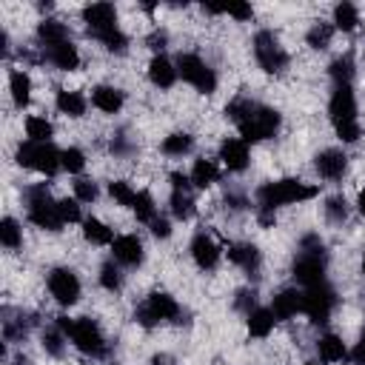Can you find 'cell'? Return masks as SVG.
Segmentation results:
<instances>
[{"instance_id": "6da1fadb", "label": "cell", "mask_w": 365, "mask_h": 365, "mask_svg": "<svg viewBox=\"0 0 365 365\" xmlns=\"http://www.w3.org/2000/svg\"><path fill=\"white\" fill-rule=\"evenodd\" d=\"M225 114L240 125V134H242L245 143L268 140V137H274L277 128H279V111H277V108L251 103V100H245V97L228 103Z\"/></svg>"}, {"instance_id": "7a4b0ae2", "label": "cell", "mask_w": 365, "mask_h": 365, "mask_svg": "<svg viewBox=\"0 0 365 365\" xmlns=\"http://www.w3.org/2000/svg\"><path fill=\"white\" fill-rule=\"evenodd\" d=\"M317 197V188L302 182V180H274V182H265L259 191H257V200H259V208H277V205H288V202H302V200H311Z\"/></svg>"}, {"instance_id": "3957f363", "label": "cell", "mask_w": 365, "mask_h": 365, "mask_svg": "<svg viewBox=\"0 0 365 365\" xmlns=\"http://www.w3.org/2000/svg\"><path fill=\"white\" fill-rule=\"evenodd\" d=\"M26 200H29V220L46 231H60L66 222L60 217V208L57 202L48 197V188L46 185H34L26 191Z\"/></svg>"}, {"instance_id": "277c9868", "label": "cell", "mask_w": 365, "mask_h": 365, "mask_svg": "<svg viewBox=\"0 0 365 365\" xmlns=\"http://www.w3.org/2000/svg\"><path fill=\"white\" fill-rule=\"evenodd\" d=\"M60 157H63V151H57L51 143L26 140L17 148V163L26 165V168H34L40 174H54L57 168H63V160Z\"/></svg>"}, {"instance_id": "5b68a950", "label": "cell", "mask_w": 365, "mask_h": 365, "mask_svg": "<svg viewBox=\"0 0 365 365\" xmlns=\"http://www.w3.org/2000/svg\"><path fill=\"white\" fill-rule=\"evenodd\" d=\"M254 57L262 66V71H268V74H279L288 68V54L279 46L277 34H271V31H259L254 37Z\"/></svg>"}, {"instance_id": "8992f818", "label": "cell", "mask_w": 365, "mask_h": 365, "mask_svg": "<svg viewBox=\"0 0 365 365\" xmlns=\"http://www.w3.org/2000/svg\"><path fill=\"white\" fill-rule=\"evenodd\" d=\"M177 317H180V305L174 302V297H168V294H163V291L151 294L148 302L134 311V319H137L140 325H145V328L157 325L160 319H174V322H180Z\"/></svg>"}, {"instance_id": "52a82bcc", "label": "cell", "mask_w": 365, "mask_h": 365, "mask_svg": "<svg viewBox=\"0 0 365 365\" xmlns=\"http://www.w3.org/2000/svg\"><path fill=\"white\" fill-rule=\"evenodd\" d=\"M177 74H182V80L191 83L202 94H211L217 88V74L197 54H180L177 57Z\"/></svg>"}, {"instance_id": "ba28073f", "label": "cell", "mask_w": 365, "mask_h": 365, "mask_svg": "<svg viewBox=\"0 0 365 365\" xmlns=\"http://www.w3.org/2000/svg\"><path fill=\"white\" fill-rule=\"evenodd\" d=\"M68 339H71L83 354H91V356H103V354H106V339H103V334H100L97 322H94V319H88V317L74 319Z\"/></svg>"}, {"instance_id": "9c48e42d", "label": "cell", "mask_w": 365, "mask_h": 365, "mask_svg": "<svg viewBox=\"0 0 365 365\" xmlns=\"http://www.w3.org/2000/svg\"><path fill=\"white\" fill-rule=\"evenodd\" d=\"M336 305V294L322 282V285H314V288H305V302H302V311L311 317L314 325H322L328 322L331 311Z\"/></svg>"}, {"instance_id": "30bf717a", "label": "cell", "mask_w": 365, "mask_h": 365, "mask_svg": "<svg viewBox=\"0 0 365 365\" xmlns=\"http://www.w3.org/2000/svg\"><path fill=\"white\" fill-rule=\"evenodd\" d=\"M294 279L305 288H314V285H322L325 282V254H299L294 259Z\"/></svg>"}, {"instance_id": "8fae6325", "label": "cell", "mask_w": 365, "mask_h": 365, "mask_svg": "<svg viewBox=\"0 0 365 365\" xmlns=\"http://www.w3.org/2000/svg\"><path fill=\"white\" fill-rule=\"evenodd\" d=\"M48 291L60 305H74L80 299V279L71 268H54L48 274Z\"/></svg>"}, {"instance_id": "7c38bea8", "label": "cell", "mask_w": 365, "mask_h": 365, "mask_svg": "<svg viewBox=\"0 0 365 365\" xmlns=\"http://www.w3.org/2000/svg\"><path fill=\"white\" fill-rule=\"evenodd\" d=\"M83 20L88 26V34L97 37V40L117 29V11H114L111 3H91V6H86L83 9Z\"/></svg>"}, {"instance_id": "4fadbf2b", "label": "cell", "mask_w": 365, "mask_h": 365, "mask_svg": "<svg viewBox=\"0 0 365 365\" xmlns=\"http://www.w3.org/2000/svg\"><path fill=\"white\" fill-rule=\"evenodd\" d=\"M328 114L334 120V125H345V123H356V100H354V88L351 86H336L328 103Z\"/></svg>"}, {"instance_id": "5bb4252c", "label": "cell", "mask_w": 365, "mask_h": 365, "mask_svg": "<svg viewBox=\"0 0 365 365\" xmlns=\"http://www.w3.org/2000/svg\"><path fill=\"white\" fill-rule=\"evenodd\" d=\"M220 160L225 163L228 171H242L248 165V143L237 137H225L220 145Z\"/></svg>"}, {"instance_id": "9a60e30c", "label": "cell", "mask_w": 365, "mask_h": 365, "mask_svg": "<svg viewBox=\"0 0 365 365\" xmlns=\"http://www.w3.org/2000/svg\"><path fill=\"white\" fill-rule=\"evenodd\" d=\"M314 163H317V171H319L322 177H328V180H339V177L345 174V168H348V157H345L342 151H336V148L319 151V154L314 157Z\"/></svg>"}, {"instance_id": "2e32d148", "label": "cell", "mask_w": 365, "mask_h": 365, "mask_svg": "<svg viewBox=\"0 0 365 365\" xmlns=\"http://www.w3.org/2000/svg\"><path fill=\"white\" fill-rule=\"evenodd\" d=\"M111 251H114V259L123 262V265H140L143 262V242L134 237V234H123L111 242Z\"/></svg>"}, {"instance_id": "e0dca14e", "label": "cell", "mask_w": 365, "mask_h": 365, "mask_svg": "<svg viewBox=\"0 0 365 365\" xmlns=\"http://www.w3.org/2000/svg\"><path fill=\"white\" fill-rule=\"evenodd\" d=\"M191 257H194V262H197L200 268L211 271V268L220 262V248H217V242H214L208 234H197V237L191 240Z\"/></svg>"}, {"instance_id": "ac0fdd59", "label": "cell", "mask_w": 365, "mask_h": 365, "mask_svg": "<svg viewBox=\"0 0 365 365\" xmlns=\"http://www.w3.org/2000/svg\"><path fill=\"white\" fill-rule=\"evenodd\" d=\"M302 302H305V294L302 291H294V288H285L274 297L271 302V311L277 319H291L297 311H302Z\"/></svg>"}, {"instance_id": "d6986e66", "label": "cell", "mask_w": 365, "mask_h": 365, "mask_svg": "<svg viewBox=\"0 0 365 365\" xmlns=\"http://www.w3.org/2000/svg\"><path fill=\"white\" fill-rule=\"evenodd\" d=\"M46 57H48L60 71H71V68H77V66H80V54H77V46H74L71 40H66V43H60V46H51V48H46Z\"/></svg>"}, {"instance_id": "ffe728a7", "label": "cell", "mask_w": 365, "mask_h": 365, "mask_svg": "<svg viewBox=\"0 0 365 365\" xmlns=\"http://www.w3.org/2000/svg\"><path fill=\"white\" fill-rule=\"evenodd\" d=\"M228 259L234 265H240L242 271H248V274H257L259 271V251H257V245H248V242L231 245L228 248Z\"/></svg>"}, {"instance_id": "44dd1931", "label": "cell", "mask_w": 365, "mask_h": 365, "mask_svg": "<svg viewBox=\"0 0 365 365\" xmlns=\"http://www.w3.org/2000/svg\"><path fill=\"white\" fill-rule=\"evenodd\" d=\"M148 77H151L154 86H160V88H171L174 80H177V68L171 66V60H165V57L160 54V57H154V60L148 63Z\"/></svg>"}, {"instance_id": "7402d4cb", "label": "cell", "mask_w": 365, "mask_h": 365, "mask_svg": "<svg viewBox=\"0 0 365 365\" xmlns=\"http://www.w3.org/2000/svg\"><path fill=\"white\" fill-rule=\"evenodd\" d=\"M91 103L106 111V114H114L123 108V91L120 88H111V86H97L94 94H91Z\"/></svg>"}, {"instance_id": "603a6c76", "label": "cell", "mask_w": 365, "mask_h": 365, "mask_svg": "<svg viewBox=\"0 0 365 365\" xmlns=\"http://www.w3.org/2000/svg\"><path fill=\"white\" fill-rule=\"evenodd\" d=\"M37 37H40L43 48H51V46L66 43V40H68V31H66V26L57 23V20H43V23L37 26Z\"/></svg>"}, {"instance_id": "cb8c5ba5", "label": "cell", "mask_w": 365, "mask_h": 365, "mask_svg": "<svg viewBox=\"0 0 365 365\" xmlns=\"http://www.w3.org/2000/svg\"><path fill=\"white\" fill-rule=\"evenodd\" d=\"M9 88H11V100L17 108H26L29 100H31V80L26 71H11L9 77Z\"/></svg>"}, {"instance_id": "d4e9b609", "label": "cell", "mask_w": 365, "mask_h": 365, "mask_svg": "<svg viewBox=\"0 0 365 365\" xmlns=\"http://www.w3.org/2000/svg\"><path fill=\"white\" fill-rule=\"evenodd\" d=\"M274 322H277V317H274L271 308H254L248 314V334L251 336H268Z\"/></svg>"}, {"instance_id": "484cf974", "label": "cell", "mask_w": 365, "mask_h": 365, "mask_svg": "<svg viewBox=\"0 0 365 365\" xmlns=\"http://www.w3.org/2000/svg\"><path fill=\"white\" fill-rule=\"evenodd\" d=\"M220 171H217V163L214 160H197L194 168H191V182L197 188H208L211 182H217Z\"/></svg>"}, {"instance_id": "4316f807", "label": "cell", "mask_w": 365, "mask_h": 365, "mask_svg": "<svg viewBox=\"0 0 365 365\" xmlns=\"http://www.w3.org/2000/svg\"><path fill=\"white\" fill-rule=\"evenodd\" d=\"M317 348H319V356H322L325 362H342V359L348 356V351H345V342H342L339 336H334V334L322 336V339L317 342Z\"/></svg>"}, {"instance_id": "83f0119b", "label": "cell", "mask_w": 365, "mask_h": 365, "mask_svg": "<svg viewBox=\"0 0 365 365\" xmlns=\"http://www.w3.org/2000/svg\"><path fill=\"white\" fill-rule=\"evenodd\" d=\"M57 108H60L63 114H68V117H83V114H86V100H83L77 91L60 88V91H57Z\"/></svg>"}, {"instance_id": "f1b7e54d", "label": "cell", "mask_w": 365, "mask_h": 365, "mask_svg": "<svg viewBox=\"0 0 365 365\" xmlns=\"http://www.w3.org/2000/svg\"><path fill=\"white\" fill-rule=\"evenodd\" d=\"M328 74L334 77L336 86H351V80H354V57H351V54L336 57V60L328 66Z\"/></svg>"}, {"instance_id": "f546056e", "label": "cell", "mask_w": 365, "mask_h": 365, "mask_svg": "<svg viewBox=\"0 0 365 365\" xmlns=\"http://www.w3.org/2000/svg\"><path fill=\"white\" fill-rule=\"evenodd\" d=\"M83 237H86L88 242H97V245H106V242H114V240H111V228H108L106 222H100V220H94V217H88V220L83 222Z\"/></svg>"}, {"instance_id": "4dcf8cb0", "label": "cell", "mask_w": 365, "mask_h": 365, "mask_svg": "<svg viewBox=\"0 0 365 365\" xmlns=\"http://www.w3.org/2000/svg\"><path fill=\"white\" fill-rule=\"evenodd\" d=\"M334 23H336V29H342V31H354L356 23H359L356 6H354V3H339V6L334 9Z\"/></svg>"}, {"instance_id": "1f68e13d", "label": "cell", "mask_w": 365, "mask_h": 365, "mask_svg": "<svg viewBox=\"0 0 365 365\" xmlns=\"http://www.w3.org/2000/svg\"><path fill=\"white\" fill-rule=\"evenodd\" d=\"M51 123L46 120V117H29L26 120V134H29V140H34V143H48L51 140Z\"/></svg>"}, {"instance_id": "d6a6232c", "label": "cell", "mask_w": 365, "mask_h": 365, "mask_svg": "<svg viewBox=\"0 0 365 365\" xmlns=\"http://www.w3.org/2000/svg\"><path fill=\"white\" fill-rule=\"evenodd\" d=\"M134 214H137V220H143V222H154L157 220V208H154V200H151V194L148 191H140L137 197H134Z\"/></svg>"}, {"instance_id": "836d02e7", "label": "cell", "mask_w": 365, "mask_h": 365, "mask_svg": "<svg viewBox=\"0 0 365 365\" xmlns=\"http://www.w3.org/2000/svg\"><path fill=\"white\" fill-rule=\"evenodd\" d=\"M331 37H334V29H331L328 23H317V26H311V31H308V46L317 48V51H322V48L331 46Z\"/></svg>"}, {"instance_id": "e575fe53", "label": "cell", "mask_w": 365, "mask_h": 365, "mask_svg": "<svg viewBox=\"0 0 365 365\" xmlns=\"http://www.w3.org/2000/svg\"><path fill=\"white\" fill-rule=\"evenodd\" d=\"M0 242L6 248H20V242H23V231H20V225L11 217H6L0 222Z\"/></svg>"}, {"instance_id": "d590c367", "label": "cell", "mask_w": 365, "mask_h": 365, "mask_svg": "<svg viewBox=\"0 0 365 365\" xmlns=\"http://www.w3.org/2000/svg\"><path fill=\"white\" fill-rule=\"evenodd\" d=\"M163 151H165V154H171V157H182V154H188V151H191V137H188V134H182V131H177V134L165 137Z\"/></svg>"}, {"instance_id": "8d00e7d4", "label": "cell", "mask_w": 365, "mask_h": 365, "mask_svg": "<svg viewBox=\"0 0 365 365\" xmlns=\"http://www.w3.org/2000/svg\"><path fill=\"white\" fill-rule=\"evenodd\" d=\"M171 211H174L177 220H188V217L194 214V200H191V194H188V191H174V194H171Z\"/></svg>"}, {"instance_id": "74e56055", "label": "cell", "mask_w": 365, "mask_h": 365, "mask_svg": "<svg viewBox=\"0 0 365 365\" xmlns=\"http://www.w3.org/2000/svg\"><path fill=\"white\" fill-rule=\"evenodd\" d=\"M108 194H111L120 205H134V197H137V194L131 191V185H128V182H123V180H114V182L108 185Z\"/></svg>"}, {"instance_id": "f35d334b", "label": "cell", "mask_w": 365, "mask_h": 365, "mask_svg": "<svg viewBox=\"0 0 365 365\" xmlns=\"http://www.w3.org/2000/svg\"><path fill=\"white\" fill-rule=\"evenodd\" d=\"M63 331L60 328H48L46 334H43V348H46V354H51V356H60L63 354Z\"/></svg>"}, {"instance_id": "ab89813d", "label": "cell", "mask_w": 365, "mask_h": 365, "mask_svg": "<svg viewBox=\"0 0 365 365\" xmlns=\"http://www.w3.org/2000/svg\"><path fill=\"white\" fill-rule=\"evenodd\" d=\"M60 160H63V168H66V171H71V174L83 171V165H86V154H83L80 148H66Z\"/></svg>"}, {"instance_id": "60d3db41", "label": "cell", "mask_w": 365, "mask_h": 365, "mask_svg": "<svg viewBox=\"0 0 365 365\" xmlns=\"http://www.w3.org/2000/svg\"><path fill=\"white\" fill-rule=\"evenodd\" d=\"M100 285H103V288H108V291H117V288L123 285L120 271H117V265H114V262H106V265L100 268Z\"/></svg>"}, {"instance_id": "b9f144b4", "label": "cell", "mask_w": 365, "mask_h": 365, "mask_svg": "<svg viewBox=\"0 0 365 365\" xmlns=\"http://www.w3.org/2000/svg\"><path fill=\"white\" fill-rule=\"evenodd\" d=\"M100 43H103L108 51H117V54H123V51H125V46H128V40H125V34H123L120 29H114V31L103 34V37H100Z\"/></svg>"}, {"instance_id": "7bdbcfd3", "label": "cell", "mask_w": 365, "mask_h": 365, "mask_svg": "<svg viewBox=\"0 0 365 365\" xmlns=\"http://www.w3.org/2000/svg\"><path fill=\"white\" fill-rule=\"evenodd\" d=\"M325 214H328L331 222H342V220L348 217V205H345V200H342V197H331V200L325 202Z\"/></svg>"}, {"instance_id": "ee69618b", "label": "cell", "mask_w": 365, "mask_h": 365, "mask_svg": "<svg viewBox=\"0 0 365 365\" xmlns=\"http://www.w3.org/2000/svg\"><path fill=\"white\" fill-rule=\"evenodd\" d=\"M74 194H77L80 202H91V200H97V185L91 180H77L74 182Z\"/></svg>"}, {"instance_id": "f6af8a7d", "label": "cell", "mask_w": 365, "mask_h": 365, "mask_svg": "<svg viewBox=\"0 0 365 365\" xmlns=\"http://www.w3.org/2000/svg\"><path fill=\"white\" fill-rule=\"evenodd\" d=\"M111 151H114L117 157H128V154L134 151V140H131V137H125V134L120 131L117 137H111Z\"/></svg>"}, {"instance_id": "bcb514c9", "label": "cell", "mask_w": 365, "mask_h": 365, "mask_svg": "<svg viewBox=\"0 0 365 365\" xmlns=\"http://www.w3.org/2000/svg\"><path fill=\"white\" fill-rule=\"evenodd\" d=\"M57 208H60L63 222H77V220H80V205H77V200H60Z\"/></svg>"}, {"instance_id": "7dc6e473", "label": "cell", "mask_w": 365, "mask_h": 365, "mask_svg": "<svg viewBox=\"0 0 365 365\" xmlns=\"http://www.w3.org/2000/svg\"><path fill=\"white\" fill-rule=\"evenodd\" d=\"M336 134L342 143H356L359 140V123H345V125H336Z\"/></svg>"}, {"instance_id": "c3c4849f", "label": "cell", "mask_w": 365, "mask_h": 365, "mask_svg": "<svg viewBox=\"0 0 365 365\" xmlns=\"http://www.w3.org/2000/svg\"><path fill=\"white\" fill-rule=\"evenodd\" d=\"M225 14H231V17H237V20H248L254 11H251L248 3H231V6H225Z\"/></svg>"}, {"instance_id": "681fc988", "label": "cell", "mask_w": 365, "mask_h": 365, "mask_svg": "<svg viewBox=\"0 0 365 365\" xmlns=\"http://www.w3.org/2000/svg\"><path fill=\"white\" fill-rule=\"evenodd\" d=\"M234 305H237L240 311L251 314V311H254V308H251V305H254V291H240V294H237V302H234Z\"/></svg>"}, {"instance_id": "f907efd6", "label": "cell", "mask_w": 365, "mask_h": 365, "mask_svg": "<svg viewBox=\"0 0 365 365\" xmlns=\"http://www.w3.org/2000/svg\"><path fill=\"white\" fill-rule=\"evenodd\" d=\"M351 359H354V365H365V328H362V334H359V342H356L354 351H351Z\"/></svg>"}, {"instance_id": "816d5d0a", "label": "cell", "mask_w": 365, "mask_h": 365, "mask_svg": "<svg viewBox=\"0 0 365 365\" xmlns=\"http://www.w3.org/2000/svg\"><path fill=\"white\" fill-rule=\"evenodd\" d=\"M151 234H154V237H163V240H165V237L171 234V225H168V220L157 217V220L151 222Z\"/></svg>"}, {"instance_id": "f5cc1de1", "label": "cell", "mask_w": 365, "mask_h": 365, "mask_svg": "<svg viewBox=\"0 0 365 365\" xmlns=\"http://www.w3.org/2000/svg\"><path fill=\"white\" fill-rule=\"evenodd\" d=\"M171 185H174V191H188V188H191V180H188L185 174L174 171V174H171Z\"/></svg>"}, {"instance_id": "db71d44e", "label": "cell", "mask_w": 365, "mask_h": 365, "mask_svg": "<svg viewBox=\"0 0 365 365\" xmlns=\"http://www.w3.org/2000/svg\"><path fill=\"white\" fill-rule=\"evenodd\" d=\"M165 40H168V37H165V31H151V34H148V46H151L154 51L165 48Z\"/></svg>"}, {"instance_id": "11a10c76", "label": "cell", "mask_w": 365, "mask_h": 365, "mask_svg": "<svg viewBox=\"0 0 365 365\" xmlns=\"http://www.w3.org/2000/svg\"><path fill=\"white\" fill-rule=\"evenodd\" d=\"M356 205H359V211H362V214H365V188H362V191H359V200H356Z\"/></svg>"}, {"instance_id": "9f6ffc18", "label": "cell", "mask_w": 365, "mask_h": 365, "mask_svg": "<svg viewBox=\"0 0 365 365\" xmlns=\"http://www.w3.org/2000/svg\"><path fill=\"white\" fill-rule=\"evenodd\" d=\"M11 365H29V362H26V359H23V356H20V359H14V362H11Z\"/></svg>"}, {"instance_id": "6f0895ef", "label": "cell", "mask_w": 365, "mask_h": 365, "mask_svg": "<svg viewBox=\"0 0 365 365\" xmlns=\"http://www.w3.org/2000/svg\"><path fill=\"white\" fill-rule=\"evenodd\" d=\"M362 274H365V254H362Z\"/></svg>"}, {"instance_id": "680465c9", "label": "cell", "mask_w": 365, "mask_h": 365, "mask_svg": "<svg viewBox=\"0 0 365 365\" xmlns=\"http://www.w3.org/2000/svg\"><path fill=\"white\" fill-rule=\"evenodd\" d=\"M305 365H319V362H305Z\"/></svg>"}]
</instances>
